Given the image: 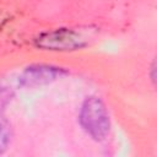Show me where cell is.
<instances>
[{"label":"cell","instance_id":"obj_4","mask_svg":"<svg viewBox=\"0 0 157 157\" xmlns=\"http://www.w3.org/2000/svg\"><path fill=\"white\" fill-rule=\"evenodd\" d=\"M11 142V128L10 123L0 110V155L4 153Z\"/></svg>","mask_w":157,"mask_h":157},{"label":"cell","instance_id":"obj_2","mask_svg":"<svg viewBox=\"0 0 157 157\" xmlns=\"http://www.w3.org/2000/svg\"><path fill=\"white\" fill-rule=\"evenodd\" d=\"M87 44L82 32L71 28H60L45 32L36 39V45L43 50H76Z\"/></svg>","mask_w":157,"mask_h":157},{"label":"cell","instance_id":"obj_5","mask_svg":"<svg viewBox=\"0 0 157 157\" xmlns=\"http://www.w3.org/2000/svg\"><path fill=\"white\" fill-rule=\"evenodd\" d=\"M153 70H155V63H153V65H152V72H153ZM152 81H155V76L152 75Z\"/></svg>","mask_w":157,"mask_h":157},{"label":"cell","instance_id":"obj_1","mask_svg":"<svg viewBox=\"0 0 157 157\" xmlns=\"http://www.w3.org/2000/svg\"><path fill=\"white\" fill-rule=\"evenodd\" d=\"M78 120L82 129L97 141L105 139L109 132V113L104 102L98 97L91 96L83 101L80 109Z\"/></svg>","mask_w":157,"mask_h":157},{"label":"cell","instance_id":"obj_3","mask_svg":"<svg viewBox=\"0 0 157 157\" xmlns=\"http://www.w3.org/2000/svg\"><path fill=\"white\" fill-rule=\"evenodd\" d=\"M66 71L63 67L47 65V64H33L27 66L20 76V85L23 87H40L48 85L60 76H63Z\"/></svg>","mask_w":157,"mask_h":157}]
</instances>
